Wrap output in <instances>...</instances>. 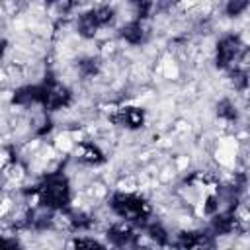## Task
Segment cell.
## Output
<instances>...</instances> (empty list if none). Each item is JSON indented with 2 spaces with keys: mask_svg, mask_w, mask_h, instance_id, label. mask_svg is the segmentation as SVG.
<instances>
[{
  "mask_svg": "<svg viewBox=\"0 0 250 250\" xmlns=\"http://www.w3.org/2000/svg\"><path fill=\"white\" fill-rule=\"evenodd\" d=\"M248 8V0H227V14L229 16H240Z\"/></svg>",
  "mask_w": 250,
  "mask_h": 250,
  "instance_id": "obj_10",
  "label": "cell"
},
{
  "mask_svg": "<svg viewBox=\"0 0 250 250\" xmlns=\"http://www.w3.org/2000/svg\"><path fill=\"white\" fill-rule=\"evenodd\" d=\"M115 119H117L121 125L129 127V129H137V127L143 125L145 113H143V109H139V107H123V109L117 111V117H115Z\"/></svg>",
  "mask_w": 250,
  "mask_h": 250,
  "instance_id": "obj_7",
  "label": "cell"
},
{
  "mask_svg": "<svg viewBox=\"0 0 250 250\" xmlns=\"http://www.w3.org/2000/svg\"><path fill=\"white\" fill-rule=\"evenodd\" d=\"M78 158L84 160L86 164H100L104 162V152L94 143H82L78 148Z\"/></svg>",
  "mask_w": 250,
  "mask_h": 250,
  "instance_id": "obj_8",
  "label": "cell"
},
{
  "mask_svg": "<svg viewBox=\"0 0 250 250\" xmlns=\"http://www.w3.org/2000/svg\"><path fill=\"white\" fill-rule=\"evenodd\" d=\"M219 115L225 117V119H234L236 117V109H234V105L229 100H223L219 104Z\"/></svg>",
  "mask_w": 250,
  "mask_h": 250,
  "instance_id": "obj_12",
  "label": "cell"
},
{
  "mask_svg": "<svg viewBox=\"0 0 250 250\" xmlns=\"http://www.w3.org/2000/svg\"><path fill=\"white\" fill-rule=\"evenodd\" d=\"M131 6L135 8V18L137 20H145L148 18V14L154 8V0H129Z\"/></svg>",
  "mask_w": 250,
  "mask_h": 250,
  "instance_id": "obj_9",
  "label": "cell"
},
{
  "mask_svg": "<svg viewBox=\"0 0 250 250\" xmlns=\"http://www.w3.org/2000/svg\"><path fill=\"white\" fill-rule=\"evenodd\" d=\"M215 201V197H209V203H213ZM213 209H217V205H209V211H213Z\"/></svg>",
  "mask_w": 250,
  "mask_h": 250,
  "instance_id": "obj_15",
  "label": "cell"
},
{
  "mask_svg": "<svg viewBox=\"0 0 250 250\" xmlns=\"http://www.w3.org/2000/svg\"><path fill=\"white\" fill-rule=\"evenodd\" d=\"M121 37L131 43V45H139L145 41V27H143V20H129L123 27H121Z\"/></svg>",
  "mask_w": 250,
  "mask_h": 250,
  "instance_id": "obj_5",
  "label": "cell"
},
{
  "mask_svg": "<svg viewBox=\"0 0 250 250\" xmlns=\"http://www.w3.org/2000/svg\"><path fill=\"white\" fill-rule=\"evenodd\" d=\"M74 246H88V248H102L104 244L98 242V240H86V238H76L74 240Z\"/></svg>",
  "mask_w": 250,
  "mask_h": 250,
  "instance_id": "obj_13",
  "label": "cell"
},
{
  "mask_svg": "<svg viewBox=\"0 0 250 250\" xmlns=\"http://www.w3.org/2000/svg\"><path fill=\"white\" fill-rule=\"evenodd\" d=\"M37 195L47 209H64L70 203V186L62 174H49L39 186Z\"/></svg>",
  "mask_w": 250,
  "mask_h": 250,
  "instance_id": "obj_1",
  "label": "cell"
},
{
  "mask_svg": "<svg viewBox=\"0 0 250 250\" xmlns=\"http://www.w3.org/2000/svg\"><path fill=\"white\" fill-rule=\"evenodd\" d=\"M242 53V43L236 35H225L217 43V66L232 68Z\"/></svg>",
  "mask_w": 250,
  "mask_h": 250,
  "instance_id": "obj_4",
  "label": "cell"
},
{
  "mask_svg": "<svg viewBox=\"0 0 250 250\" xmlns=\"http://www.w3.org/2000/svg\"><path fill=\"white\" fill-rule=\"evenodd\" d=\"M113 20V8L109 6H98L88 10L78 18V33L82 37H94L98 29L105 27Z\"/></svg>",
  "mask_w": 250,
  "mask_h": 250,
  "instance_id": "obj_3",
  "label": "cell"
},
{
  "mask_svg": "<svg viewBox=\"0 0 250 250\" xmlns=\"http://www.w3.org/2000/svg\"><path fill=\"white\" fill-rule=\"evenodd\" d=\"M4 53H6V41L0 37V59L4 57Z\"/></svg>",
  "mask_w": 250,
  "mask_h": 250,
  "instance_id": "obj_14",
  "label": "cell"
},
{
  "mask_svg": "<svg viewBox=\"0 0 250 250\" xmlns=\"http://www.w3.org/2000/svg\"><path fill=\"white\" fill-rule=\"evenodd\" d=\"M111 209L127 223H145L150 215L148 203L135 193H115L111 197Z\"/></svg>",
  "mask_w": 250,
  "mask_h": 250,
  "instance_id": "obj_2",
  "label": "cell"
},
{
  "mask_svg": "<svg viewBox=\"0 0 250 250\" xmlns=\"http://www.w3.org/2000/svg\"><path fill=\"white\" fill-rule=\"evenodd\" d=\"M135 238H137V234L125 225H115L107 230V240L115 246H129L135 242Z\"/></svg>",
  "mask_w": 250,
  "mask_h": 250,
  "instance_id": "obj_6",
  "label": "cell"
},
{
  "mask_svg": "<svg viewBox=\"0 0 250 250\" xmlns=\"http://www.w3.org/2000/svg\"><path fill=\"white\" fill-rule=\"evenodd\" d=\"M146 232H148V236L152 238V240H156V242H160V244H164L166 242V238H168V234H166V230L156 223H152V225H148L146 227Z\"/></svg>",
  "mask_w": 250,
  "mask_h": 250,
  "instance_id": "obj_11",
  "label": "cell"
}]
</instances>
